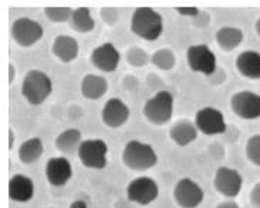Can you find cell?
Instances as JSON below:
<instances>
[{
	"label": "cell",
	"mask_w": 260,
	"mask_h": 208,
	"mask_svg": "<svg viewBox=\"0 0 260 208\" xmlns=\"http://www.w3.org/2000/svg\"><path fill=\"white\" fill-rule=\"evenodd\" d=\"M198 132H199L198 128L193 122H190L189 119H179L171 128L169 138L172 139V142L175 145L185 147V146L190 145L198 138Z\"/></svg>",
	"instance_id": "d6986e66"
},
{
	"label": "cell",
	"mask_w": 260,
	"mask_h": 208,
	"mask_svg": "<svg viewBox=\"0 0 260 208\" xmlns=\"http://www.w3.org/2000/svg\"><path fill=\"white\" fill-rule=\"evenodd\" d=\"M122 163L133 172H147L158 163V154L151 145L134 139L124 146Z\"/></svg>",
	"instance_id": "7a4b0ae2"
},
{
	"label": "cell",
	"mask_w": 260,
	"mask_h": 208,
	"mask_svg": "<svg viewBox=\"0 0 260 208\" xmlns=\"http://www.w3.org/2000/svg\"><path fill=\"white\" fill-rule=\"evenodd\" d=\"M216 208H240V205L236 201H233V200H228V201L219 202Z\"/></svg>",
	"instance_id": "1f68e13d"
},
{
	"label": "cell",
	"mask_w": 260,
	"mask_h": 208,
	"mask_svg": "<svg viewBox=\"0 0 260 208\" xmlns=\"http://www.w3.org/2000/svg\"><path fill=\"white\" fill-rule=\"evenodd\" d=\"M78 159L83 166L92 170H103L107 166L108 146L103 139H87L78 149Z\"/></svg>",
	"instance_id": "5b68a950"
},
{
	"label": "cell",
	"mask_w": 260,
	"mask_h": 208,
	"mask_svg": "<svg viewBox=\"0 0 260 208\" xmlns=\"http://www.w3.org/2000/svg\"><path fill=\"white\" fill-rule=\"evenodd\" d=\"M44 146L40 138H30L24 140L19 147V160L23 164H33L42 157Z\"/></svg>",
	"instance_id": "603a6c76"
},
{
	"label": "cell",
	"mask_w": 260,
	"mask_h": 208,
	"mask_svg": "<svg viewBox=\"0 0 260 208\" xmlns=\"http://www.w3.org/2000/svg\"><path fill=\"white\" fill-rule=\"evenodd\" d=\"M46 208H50V207H46Z\"/></svg>",
	"instance_id": "8d00e7d4"
},
{
	"label": "cell",
	"mask_w": 260,
	"mask_h": 208,
	"mask_svg": "<svg viewBox=\"0 0 260 208\" xmlns=\"http://www.w3.org/2000/svg\"><path fill=\"white\" fill-rule=\"evenodd\" d=\"M46 180L50 186L54 187H63L73 177V166L70 160L64 156L60 157H51L46 163Z\"/></svg>",
	"instance_id": "4fadbf2b"
},
{
	"label": "cell",
	"mask_w": 260,
	"mask_h": 208,
	"mask_svg": "<svg viewBox=\"0 0 260 208\" xmlns=\"http://www.w3.org/2000/svg\"><path fill=\"white\" fill-rule=\"evenodd\" d=\"M245 38L243 31L239 27H233V26H223L216 31L215 40L219 49L223 50L225 53H231L233 50L239 47L242 41Z\"/></svg>",
	"instance_id": "44dd1931"
},
{
	"label": "cell",
	"mask_w": 260,
	"mask_h": 208,
	"mask_svg": "<svg viewBox=\"0 0 260 208\" xmlns=\"http://www.w3.org/2000/svg\"><path fill=\"white\" fill-rule=\"evenodd\" d=\"M127 63L134 67V68H141L145 67L148 61H151V57L148 56V53L141 47H131L127 51Z\"/></svg>",
	"instance_id": "484cf974"
},
{
	"label": "cell",
	"mask_w": 260,
	"mask_h": 208,
	"mask_svg": "<svg viewBox=\"0 0 260 208\" xmlns=\"http://www.w3.org/2000/svg\"><path fill=\"white\" fill-rule=\"evenodd\" d=\"M193 123L199 132L206 136H215L226 132V122L223 113L212 106H205L195 113Z\"/></svg>",
	"instance_id": "7c38bea8"
},
{
	"label": "cell",
	"mask_w": 260,
	"mask_h": 208,
	"mask_svg": "<svg viewBox=\"0 0 260 208\" xmlns=\"http://www.w3.org/2000/svg\"><path fill=\"white\" fill-rule=\"evenodd\" d=\"M13 146H14V132H13V129L10 128V129H9V149L12 150V149H13Z\"/></svg>",
	"instance_id": "e575fe53"
},
{
	"label": "cell",
	"mask_w": 260,
	"mask_h": 208,
	"mask_svg": "<svg viewBox=\"0 0 260 208\" xmlns=\"http://www.w3.org/2000/svg\"><path fill=\"white\" fill-rule=\"evenodd\" d=\"M254 30H256V33H257V35L260 37V16L259 19L256 20V23H254Z\"/></svg>",
	"instance_id": "d590c367"
},
{
	"label": "cell",
	"mask_w": 260,
	"mask_h": 208,
	"mask_svg": "<svg viewBox=\"0 0 260 208\" xmlns=\"http://www.w3.org/2000/svg\"><path fill=\"white\" fill-rule=\"evenodd\" d=\"M10 34L16 44L21 47H31L42 40L44 30L39 21L28 17H20L13 21L10 27Z\"/></svg>",
	"instance_id": "52a82bcc"
},
{
	"label": "cell",
	"mask_w": 260,
	"mask_h": 208,
	"mask_svg": "<svg viewBox=\"0 0 260 208\" xmlns=\"http://www.w3.org/2000/svg\"><path fill=\"white\" fill-rule=\"evenodd\" d=\"M35 195V183L26 174H14L9 180V198L16 202H28Z\"/></svg>",
	"instance_id": "2e32d148"
},
{
	"label": "cell",
	"mask_w": 260,
	"mask_h": 208,
	"mask_svg": "<svg viewBox=\"0 0 260 208\" xmlns=\"http://www.w3.org/2000/svg\"><path fill=\"white\" fill-rule=\"evenodd\" d=\"M151 63L154 64L155 67L162 69V71H169V69H172L175 67V53L169 49L156 50L154 54H152V57H151Z\"/></svg>",
	"instance_id": "d4e9b609"
},
{
	"label": "cell",
	"mask_w": 260,
	"mask_h": 208,
	"mask_svg": "<svg viewBox=\"0 0 260 208\" xmlns=\"http://www.w3.org/2000/svg\"><path fill=\"white\" fill-rule=\"evenodd\" d=\"M242 186H243V177L236 169L222 166L216 170L213 179V187L220 195L226 198H235L240 194Z\"/></svg>",
	"instance_id": "30bf717a"
},
{
	"label": "cell",
	"mask_w": 260,
	"mask_h": 208,
	"mask_svg": "<svg viewBox=\"0 0 260 208\" xmlns=\"http://www.w3.org/2000/svg\"><path fill=\"white\" fill-rule=\"evenodd\" d=\"M14 75H16V71H14V65L10 63V64H9V84L13 82Z\"/></svg>",
	"instance_id": "836d02e7"
},
{
	"label": "cell",
	"mask_w": 260,
	"mask_h": 208,
	"mask_svg": "<svg viewBox=\"0 0 260 208\" xmlns=\"http://www.w3.org/2000/svg\"><path fill=\"white\" fill-rule=\"evenodd\" d=\"M142 113L149 123L165 125L174 115V95L169 91H159L144 104Z\"/></svg>",
	"instance_id": "277c9868"
},
{
	"label": "cell",
	"mask_w": 260,
	"mask_h": 208,
	"mask_svg": "<svg viewBox=\"0 0 260 208\" xmlns=\"http://www.w3.org/2000/svg\"><path fill=\"white\" fill-rule=\"evenodd\" d=\"M175 10L182 16H189V17H193V19L198 17L199 13H201V10L198 7H175Z\"/></svg>",
	"instance_id": "4dcf8cb0"
},
{
	"label": "cell",
	"mask_w": 260,
	"mask_h": 208,
	"mask_svg": "<svg viewBox=\"0 0 260 208\" xmlns=\"http://www.w3.org/2000/svg\"><path fill=\"white\" fill-rule=\"evenodd\" d=\"M127 200L140 205H149L159 195V187L156 181L151 177H137L129 181L125 188Z\"/></svg>",
	"instance_id": "8992f818"
},
{
	"label": "cell",
	"mask_w": 260,
	"mask_h": 208,
	"mask_svg": "<svg viewBox=\"0 0 260 208\" xmlns=\"http://www.w3.org/2000/svg\"><path fill=\"white\" fill-rule=\"evenodd\" d=\"M103 123L111 129H117L127 123L129 119V108L121 101L120 98L108 99L101 111Z\"/></svg>",
	"instance_id": "9a60e30c"
},
{
	"label": "cell",
	"mask_w": 260,
	"mask_h": 208,
	"mask_svg": "<svg viewBox=\"0 0 260 208\" xmlns=\"http://www.w3.org/2000/svg\"><path fill=\"white\" fill-rule=\"evenodd\" d=\"M233 113L245 120L260 118V95L253 91H239L231 97Z\"/></svg>",
	"instance_id": "9c48e42d"
},
{
	"label": "cell",
	"mask_w": 260,
	"mask_h": 208,
	"mask_svg": "<svg viewBox=\"0 0 260 208\" xmlns=\"http://www.w3.org/2000/svg\"><path fill=\"white\" fill-rule=\"evenodd\" d=\"M245 153L252 164L260 167V135H253L247 139Z\"/></svg>",
	"instance_id": "83f0119b"
},
{
	"label": "cell",
	"mask_w": 260,
	"mask_h": 208,
	"mask_svg": "<svg viewBox=\"0 0 260 208\" xmlns=\"http://www.w3.org/2000/svg\"><path fill=\"white\" fill-rule=\"evenodd\" d=\"M90 61L103 72H114L120 65L121 54L113 43H104L92 50Z\"/></svg>",
	"instance_id": "5bb4252c"
},
{
	"label": "cell",
	"mask_w": 260,
	"mask_h": 208,
	"mask_svg": "<svg viewBox=\"0 0 260 208\" xmlns=\"http://www.w3.org/2000/svg\"><path fill=\"white\" fill-rule=\"evenodd\" d=\"M70 27L76 30L77 33H90L95 27V21L91 17L88 7H78L73 10L70 19Z\"/></svg>",
	"instance_id": "cb8c5ba5"
},
{
	"label": "cell",
	"mask_w": 260,
	"mask_h": 208,
	"mask_svg": "<svg viewBox=\"0 0 260 208\" xmlns=\"http://www.w3.org/2000/svg\"><path fill=\"white\" fill-rule=\"evenodd\" d=\"M78 47L77 40L74 37L67 34L57 35L51 46V53L61 61V63H71L74 61L78 56Z\"/></svg>",
	"instance_id": "ac0fdd59"
},
{
	"label": "cell",
	"mask_w": 260,
	"mask_h": 208,
	"mask_svg": "<svg viewBox=\"0 0 260 208\" xmlns=\"http://www.w3.org/2000/svg\"><path fill=\"white\" fill-rule=\"evenodd\" d=\"M69 208H88V205H87V202L83 201V200H76V201L71 202Z\"/></svg>",
	"instance_id": "d6a6232c"
},
{
	"label": "cell",
	"mask_w": 260,
	"mask_h": 208,
	"mask_svg": "<svg viewBox=\"0 0 260 208\" xmlns=\"http://www.w3.org/2000/svg\"><path fill=\"white\" fill-rule=\"evenodd\" d=\"M131 31L140 38L154 41L164 31V19L152 7H138L131 17Z\"/></svg>",
	"instance_id": "6da1fadb"
},
{
	"label": "cell",
	"mask_w": 260,
	"mask_h": 208,
	"mask_svg": "<svg viewBox=\"0 0 260 208\" xmlns=\"http://www.w3.org/2000/svg\"><path fill=\"white\" fill-rule=\"evenodd\" d=\"M100 16H101V19H103V21H104L106 24H108V26H115V24L120 21L121 14L120 10H118L117 7L107 6L101 9Z\"/></svg>",
	"instance_id": "f1b7e54d"
},
{
	"label": "cell",
	"mask_w": 260,
	"mask_h": 208,
	"mask_svg": "<svg viewBox=\"0 0 260 208\" xmlns=\"http://www.w3.org/2000/svg\"><path fill=\"white\" fill-rule=\"evenodd\" d=\"M249 201L253 208H260V183H256L249 194Z\"/></svg>",
	"instance_id": "f546056e"
},
{
	"label": "cell",
	"mask_w": 260,
	"mask_h": 208,
	"mask_svg": "<svg viewBox=\"0 0 260 208\" xmlns=\"http://www.w3.org/2000/svg\"><path fill=\"white\" fill-rule=\"evenodd\" d=\"M186 61L195 72L211 76L216 71V57L206 44L189 46L186 50Z\"/></svg>",
	"instance_id": "ba28073f"
},
{
	"label": "cell",
	"mask_w": 260,
	"mask_h": 208,
	"mask_svg": "<svg viewBox=\"0 0 260 208\" xmlns=\"http://www.w3.org/2000/svg\"><path fill=\"white\" fill-rule=\"evenodd\" d=\"M81 95L90 101H95L103 98L108 91V81L104 76L95 74H87L80 84Z\"/></svg>",
	"instance_id": "ffe728a7"
},
{
	"label": "cell",
	"mask_w": 260,
	"mask_h": 208,
	"mask_svg": "<svg viewBox=\"0 0 260 208\" xmlns=\"http://www.w3.org/2000/svg\"><path fill=\"white\" fill-rule=\"evenodd\" d=\"M81 143H83L81 132L78 129H74V128L66 129L56 139L57 150L64 153V154H73V153L78 152Z\"/></svg>",
	"instance_id": "7402d4cb"
},
{
	"label": "cell",
	"mask_w": 260,
	"mask_h": 208,
	"mask_svg": "<svg viewBox=\"0 0 260 208\" xmlns=\"http://www.w3.org/2000/svg\"><path fill=\"white\" fill-rule=\"evenodd\" d=\"M174 200L181 208H197L204 201V190L192 179L183 177L174 187Z\"/></svg>",
	"instance_id": "8fae6325"
},
{
	"label": "cell",
	"mask_w": 260,
	"mask_h": 208,
	"mask_svg": "<svg viewBox=\"0 0 260 208\" xmlns=\"http://www.w3.org/2000/svg\"><path fill=\"white\" fill-rule=\"evenodd\" d=\"M53 92V81L40 69H30L21 82V95L30 105H42Z\"/></svg>",
	"instance_id": "3957f363"
},
{
	"label": "cell",
	"mask_w": 260,
	"mask_h": 208,
	"mask_svg": "<svg viewBox=\"0 0 260 208\" xmlns=\"http://www.w3.org/2000/svg\"><path fill=\"white\" fill-rule=\"evenodd\" d=\"M236 69L247 79H260V53L246 50L236 57Z\"/></svg>",
	"instance_id": "e0dca14e"
},
{
	"label": "cell",
	"mask_w": 260,
	"mask_h": 208,
	"mask_svg": "<svg viewBox=\"0 0 260 208\" xmlns=\"http://www.w3.org/2000/svg\"><path fill=\"white\" fill-rule=\"evenodd\" d=\"M44 14L53 23H66V21H70L73 9H70V7L49 6L44 7Z\"/></svg>",
	"instance_id": "4316f807"
}]
</instances>
